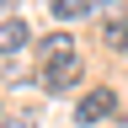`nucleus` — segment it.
<instances>
[{"mask_svg": "<svg viewBox=\"0 0 128 128\" xmlns=\"http://www.w3.org/2000/svg\"><path fill=\"white\" fill-rule=\"evenodd\" d=\"M0 6H6V0H0Z\"/></svg>", "mask_w": 128, "mask_h": 128, "instance_id": "0eeeda50", "label": "nucleus"}, {"mask_svg": "<svg viewBox=\"0 0 128 128\" xmlns=\"http://www.w3.org/2000/svg\"><path fill=\"white\" fill-rule=\"evenodd\" d=\"M27 43H32V27L22 22V16H6V22H0V54L11 59V54H22Z\"/></svg>", "mask_w": 128, "mask_h": 128, "instance_id": "7ed1b4c3", "label": "nucleus"}, {"mask_svg": "<svg viewBox=\"0 0 128 128\" xmlns=\"http://www.w3.org/2000/svg\"><path fill=\"white\" fill-rule=\"evenodd\" d=\"M112 112H118V96L102 86V91H91V96H80V102H75V123L91 128V123H107Z\"/></svg>", "mask_w": 128, "mask_h": 128, "instance_id": "f03ea898", "label": "nucleus"}, {"mask_svg": "<svg viewBox=\"0 0 128 128\" xmlns=\"http://www.w3.org/2000/svg\"><path fill=\"white\" fill-rule=\"evenodd\" d=\"M102 43L112 48V54H128V11H123V16H112V22L102 27Z\"/></svg>", "mask_w": 128, "mask_h": 128, "instance_id": "20e7f679", "label": "nucleus"}, {"mask_svg": "<svg viewBox=\"0 0 128 128\" xmlns=\"http://www.w3.org/2000/svg\"><path fill=\"white\" fill-rule=\"evenodd\" d=\"M75 80H80V54H75V48H70V54H54L43 64V91L59 96V91H70Z\"/></svg>", "mask_w": 128, "mask_h": 128, "instance_id": "f257e3e1", "label": "nucleus"}, {"mask_svg": "<svg viewBox=\"0 0 128 128\" xmlns=\"http://www.w3.org/2000/svg\"><path fill=\"white\" fill-rule=\"evenodd\" d=\"M86 11H96V0H54V16H59V22H80Z\"/></svg>", "mask_w": 128, "mask_h": 128, "instance_id": "39448f33", "label": "nucleus"}, {"mask_svg": "<svg viewBox=\"0 0 128 128\" xmlns=\"http://www.w3.org/2000/svg\"><path fill=\"white\" fill-rule=\"evenodd\" d=\"M38 48H43V59H54V54H70V48H75V43H70V38H64V32H54V38H43Z\"/></svg>", "mask_w": 128, "mask_h": 128, "instance_id": "423d86ee", "label": "nucleus"}]
</instances>
